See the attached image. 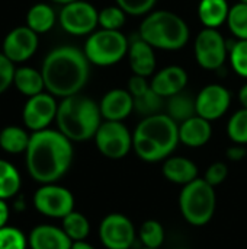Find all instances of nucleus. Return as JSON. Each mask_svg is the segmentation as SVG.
Segmentation results:
<instances>
[{
  "label": "nucleus",
  "mask_w": 247,
  "mask_h": 249,
  "mask_svg": "<svg viewBox=\"0 0 247 249\" xmlns=\"http://www.w3.org/2000/svg\"><path fill=\"white\" fill-rule=\"evenodd\" d=\"M26 155L29 175L39 184H55L73 162V144L58 130H41L31 134Z\"/></svg>",
  "instance_id": "nucleus-1"
},
{
  "label": "nucleus",
  "mask_w": 247,
  "mask_h": 249,
  "mask_svg": "<svg viewBox=\"0 0 247 249\" xmlns=\"http://www.w3.org/2000/svg\"><path fill=\"white\" fill-rule=\"evenodd\" d=\"M41 73L48 93L64 99L77 95L87 83L89 60L82 50L61 45L47 54Z\"/></svg>",
  "instance_id": "nucleus-2"
},
{
  "label": "nucleus",
  "mask_w": 247,
  "mask_h": 249,
  "mask_svg": "<svg viewBox=\"0 0 247 249\" xmlns=\"http://www.w3.org/2000/svg\"><path fill=\"white\" fill-rule=\"evenodd\" d=\"M179 143V124L167 114L143 118L132 133V150L144 162L166 160Z\"/></svg>",
  "instance_id": "nucleus-3"
},
{
  "label": "nucleus",
  "mask_w": 247,
  "mask_h": 249,
  "mask_svg": "<svg viewBox=\"0 0 247 249\" xmlns=\"http://www.w3.org/2000/svg\"><path fill=\"white\" fill-rule=\"evenodd\" d=\"M55 121L58 131L70 142H86L95 137L102 124V114L99 104L77 93L58 104Z\"/></svg>",
  "instance_id": "nucleus-4"
},
{
  "label": "nucleus",
  "mask_w": 247,
  "mask_h": 249,
  "mask_svg": "<svg viewBox=\"0 0 247 249\" xmlns=\"http://www.w3.org/2000/svg\"><path fill=\"white\" fill-rule=\"evenodd\" d=\"M138 35L153 48L176 51L186 45L189 28L179 15L170 10H156L141 22Z\"/></svg>",
  "instance_id": "nucleus-5"
},
{
  "label": "nucleus",
  "mask_w": 247,
  "mask_h": 249,
  "mask_svg": "<svg viewBox=\"0 0 247 249\" xmlns=\"http://www.w3.org/2000/svg\"><path fill=\"white\" fill-rule=\"evenodd\" d=\"M217 207V196L214 187L204 178H197L188 185L182 187L179 194V209L183 219L192 226L207 225Z\"/></svg>",
  "instance_id": "nucleus-6"
},
{
  "label": "nucleus",
  "mask_w": 247,
  "mask_h": 249,
  "mask_svg": "<svg viewBox=\"0 0 247 249\" xmlns=\"http://www.w3.org/2000/svg\"><path fill=\"white\" fill-rule=\"evenodd\" d=\"M128 38L121 31L100 29L89 35L83 53L89 63L106 67L121 61L128 54Z\"/></svg>",
  "instance_id": "nucleus-7"
},
{
  "label": "nucleus",
  "mask_w": 247,
  "mask_h": 249,
  "mask_svg": "<svg viewBox=\"0 0 247 249\" xmlns=\"http://www.w3.org/2000/svg\"><path fill=\"white\" fill-rule=\"evenodd\" d=\"M98 150L108 159H124L132 150V133L122 121H102L95 134Z\"/></svg>",
  "instance_id": "nucleus-8"
},
{
  "label": "nucleus",
  "mask_w": 247,
  "mask_h": 249,
  "mask_svg": "<svg viewBox=\"0 0 247 249\" xmlns=\"http://www.w3.org/2000/svg\"><path fill=\"white\" fill-rule=\"evenodd\" d=\"M194 53L197 63L205 70H218L229 57V47L224 36L211 28H204L195 39Z\"/></svg>",
  "instance_id": "nucleus-9"
},
{
  "label": "nucleus",
  "mask_w": 247,
  "mask_h": 249,
  "mask_svg": "<svg viewBox=\"0 0 247 249\" xmlns=\"http://www.w3.org/2000/svg\"><path fill=\"white\" fill-rule=\"evenodd\" d=\"M35 209L52 219H64L74 210V197L71 191L57 184H44L33 194Z\"/></svg>",
  "instance_id": "nucleus-10"
},
{
  "label": "nucleus",
  "mask_w": 247,
  "mask_h": 249,
  "mask_svg": "<svg viewBox=\"0 0 247 249\" xmlns=\"http://www.w3.org/2000/svg\"><path fill=\"white\" fill-rule=\"evenodd\" d=\"M60 25L71 35H90L99 25V12L87 1L76 0L60 10Z\"/></svg>",
  "instance_id": "nucleus-11"
},
{
  "label": "nucleus",
  "mask_w": 247,
  "mask_h": 249,
  "mask_svg": "<svg viewBox=\"0 0 247 249\" xmlns=\"http://www.w3.org/2000/svg\"><path fill=\"white\" fill-rule=\"evenodd\" d=\"M99 238L106 249H130L135 241V228L125 214L111 213L100 222Z\"/></svg>",
  "instance_id": "nucleus-12"
},
{
  "label": "nucleus",
  "mask_w": 247,
  "mask_h": 249,
  "mask_svg": "<svg viewBox=\"0 0 247 249\" xmlns=\"http://www.w3.org/2000/svg\"><path fill=\"white\" fill-rule=\"evenodd\" d=\"M58 111V104L51 93H39L31 96L23 107V123L25 125L35 131L47 130V127L55 120Z\"/></svg>",
  "instance_id": "nucleus-13"
},
{
  "label": "nucleus",
  "mask_w": 247,
  "mask_h": 249,
  "mask_svg": "<svg viewBox=\"0 0 247 249\" xmlns=\"http://www.w3.org/2000/svg\"><path fill=\"white\" fill-rule=\"evenodd\" d=\"M197 102V115L211 121L221 118L230 108L231 95L227 88L218 83L207 85L201 89L198 96L195 98Z\"/></svg>",
  "instance_id": "nucleus-14"
},
{
  "label": "nucleus",
  "mask_w": 247,
  "mask_h": 249,
  "mask_svg": "<svg viewBox=\"0 0 247 249\" xmlns=\"http://www.w3.org/2000/svg\"><path fill=\"white\" fill-rule=\"evenodd\" d=\"M38 48V34L31 28L17 26L3 39V54L12 63H23L31 58Z\"/></svg>",
  "instance_id": "nucleus-15"
},
{
  "label": "nucleus",
  "mask_w": 247,
  "mask_h": 249,
  "mask_svg": "<svg viewBox=\"0 0 247 249\" xmlns=\"http://www.w3.org/2000/svg\"><path fill=\"white\" fill-rule=\"evenodd\" d=\"M105 121H124L134 111V98L128 89H112L99 102Z\"/></svg>",
  "instance_id": "nucleus-16"
},
{
  "label": "nucleus",
  "mask_w": 247,
  "mask_h": 249,
  "mask_svg": "<svg viewBox=\"0 0 247 249\" xmlns=\"http://www.w3.org/2000/svg\"><path fill=\"white\" fill-rule=\"evenodd\" d=\"M150 85L151 89L163 99L170 98L183 92L188 85V73L181 66H167L153 76Z\"/></svg>",
  "instance_id": "nucleus-17"
},
{
  "label": "nucleus",
  "mask_w": 247,
  "mask_h": 249,
  "mask_svg": "<svg viewBox=\"0 0 247 249\" xmlns=\"http://www.w3.org/2000/svg\"><path fill=\"white\" fill-rule=\"evenodd\" d=\"M31 249H71L73 241L63 228L52 225H39L32 229L28 238Z\"/></svg>",
  "instance_id": "nucleus-18"
},
{
  "label": "nucleus",
  "mask_w": 247,
  "mask_h": 249,
  "mask_svg": "<svg viewBox=\"0 0 247 249\" xmlns=\"http://www.w3.org/2000/svg\"><path fill=\"white\" fill-rule=\"evenodd\" d=\"M128 60L134 74L141 77H148L156 70V55L154 48L147 44L144 39L135 38L130 42L128 50Z\"/></svg>",
  "instance_id": "nucleus-19"
},
{
  "label": "nucleus",
  "mask_w": 247,
  "mask_h": 249,
  "mask_svg": "<svg viewBox=\"0 0 247 249\" xmlns=\"http://www.w3.org/2000/svg\"><path fill=\"white\" fill-rule=\"evenodd\" d=\"M211 136V123L199 115H195L179 124V142L188 147H202L210 142Z\"/></svg>",
  "instance_id": "nucleus-20"
},
{
  "label": "nucleus",
  "mask_w": 247,
  "mask_h": 249,
  "mask_svg": "<svg viewBox=\"0 0 247 249\" xmlns=\"http://www.w3.org/2000/svg\"><path fill=\"white\" fill-rule=\"evenodd\" d=\"M162 172L169 182L182 187L198 178V166L191 159L183 156H169L163 160Z\"/></svg>",
  "instance_id": "nucleus-21"
},
{
  "label": "nucleus",
  "mask_w": 247,
  "mask_h": 249,
  "mask_svg": "<svg viewBox=\"0 0 247 249\" xmlns=\"http://www.w3.org/2000/svg\"><path fill=\"white\" fill-rule=\"evenodd\" d=\"M230 6L227 0H201L198 4V16L205 28L217 29L227 22Z\"/></svg>",
  "instance_id": "nucleus-22"
},
{
  "label": "nucleus",
  "mask_w": 247,
  "mask_h": 249,
  "mask_svg": "<svg viewBox=\"0 0 247 249\" xmlns=\"http://www.w3.org/2000/svg\"><path fill=\"white\" fill-rule=\"evenodd\" d=\"M13 85L16 86V89L20 93H23L28 98L39 95L45 89L42 73L36 69H32V67L16 69L15 77H13Z\"/></svg>",
  "instance_id": "nucleus-23"
},
{
  "label": "nucleus",
  "mask_w": 247,
  "mask_h": 249,
  "mask_svg": "<svg viewBox=\"0 0 247 249\" xmlns=\"http://www.w3.org/2000/svg\"><path fill=\"white\" fill-rule=\"evenodd\" d=\"M55 12L47 3L33 4L26 13V26L36 34H45L55 25Z\"/></svg>",
  "instance_id": "nucleus-24"
},
{
  "label": "nucleus",
  "mask_w": 247,
  "mask_h": 249,
  "mask_svg": "<svg viewBox=\"0 0 247 249\" xmlns=\"http://www.w3.org/2000/svg\"><path fill=\"white\" fill-rule=\"evenodd\" d=\"M166 109H167V115L173 121L181 124L197 115V102L195 98H192L191 95L181 92L178 95L167 98Z\"/></svg>",
  "instance_id": "nucleus-25"
},
{
  "label": "nucleus",
  "mask_w": 247,
  "mask_h": 249,
  "mask_svg": "<svg viewBox=\"0 0 247 249\" xmlns=\"http://www.w3.org/2000/svg\"><path fill=\"white\" fill-rule=\"evenodd\" d=\"M31 136L20 127L9 125L0 131V147L12 155L26 152Z\"/></svg>",
  "instance_id": "nucleus-26"
},
{
  "label": "nucleus",
  "mask_w": 247,
  "mask_h": 249,
  "mask_svg": "<svg viewBox=\"0 0 247 249\" xmlns=\"http://www.w3.org/2000/svg\"><path fill=\"white\" fill-rule=\"evenodd\" d=\"M61 220H63V231L73 242L86 241L90 232V223L84 214L73 210L70 214H67Z\"/></svg>",
  "instance_id": "nucleus-27"
},
{
  "label": "nucleus",
  "mask_w": 247,
  "mask_h": 249,
  "mask_svg": "<svg viewBox=\"0 0 247 249\" xmlns=\"http://www.w3.org/2000/svg\"><path fill=\"white\" fill-rule=\"evenodd\" d=\"M19 188L20 175L17 169L12 163L0 159V200H6L16 196Z\"/></svg>",
  "instance_id": "nucleus-28"
},
{
  "label": "nucleus",
  "mask_w": 247,
  "mask_h": 249,
  "mask_svg": "<svg viewBox=\"0 0 247 249\" xmlns=\"http://www.w3.org/2000/svg\"><path fill=\"white\" fill-rule=\"evenodd\" d=\"M163 104H165V99L151 89V85H150V89H147L144 93L134 96V111L143 115V118L162 114Z\"/></svg>",
  "instance_id": "nucleus-29"
},
{
  "label": "nucleus",
  "mask_w": 247,
  "mask_h": 249,
  "mask_svg": "<svg viewBox=\"0 0 247 249\" xmlns=\"http://www.w3.org/2000/svg\"><path fill=\"white\" fill-rule=\"evenodd\" d=\"M138 236L144 248L159 249L165 242V229L157 220H146L140 228Z\"/></svg>",
  "instance_id": "nucleus-30"
},
{
  "label": "nucleus",
  "mask_w": 247,
  "mask_h": 249,
  "mask_svg": "<svg viewBox=\"0 0 247 249\" xmlns=\"http://www.w3.org/2000/svg\"><path fill=\"white\" fill-rule=\"evenodd\" d=\"M229 139L234 144H247V109L242 108L236 111L227 123Z\"/></svg>",
  "instance_id": "nucleus-31"
},
{
  "label": "nucleus",
  "mask_w": 247,
  "mask_h": 249,
  "mask_svg": "<svg viewBox=\"0 0 247 249\" xmlns=\"http://www.w3.org/2000/svg\"><path fill=\"white\" fill-rule=\"evenodd\" d=\"M227 25L236 38L247 41V3L239 1L230 7Z\"/></svg>",
  "instance_id": "nucleus-32"
},
{
  "label": "nucleus",
  "mask_w": 247,
  "mask_h": 249,
  "mask_svg": "<svg viewBox=\"0 0 247 249\" xmlns=\"http://www.w3.org/2000/svg\"><path fill=\"white\" fill-rule=\"evenodd\" d=\"M127 19V13L119 6H108L99 12V25L102 29L119 31Z\"/></svg>",
  "instance_id": "nucleus-33"
},
{
  "label": "nucleus",
  "mask_w": 247,
  "mask_h": 249,
  "mask_svg": "<svg viewBox=\"0 0 247 249\" xmlns=\"http://www.w3.org/2000/svg\"><path fill=\"white\" fill-rule=\"evenodd\" d=\"M229 58L234 71L247 79V41L239 39L229 47Z\"/></svg>",
  "instance_id": "nucleus-34"
},
{
  "label": "nucleus",
  "mask_w": 247,
  "mask_h": 249,
  "mask_svg": "<svg viewBox=\"0 0 247 249\" xmlns=\"http://www.w3.org/2000/svg\"><path fill=\"white\" fill-rule=\"evenodd\" d=\"M26 236L16 228L4 226L0 228V249H26Z\"/></svg>",
  "instance_id": "nucleus-35"
},
{
  "label": "nucleus",
  "mask_w": 247,
  "mask_h": 249,
  "mask_svg": "<svg viewBox=\"0 0 247 249\" xmlns=\"http://www.w3.org/2000/svg\"><path fill=\"white\" fill-rule=\"evenodd\" d=\"M116 6H119L127 15L132 16H141L150 13V10L154 7L157 0H115Z\"/></svg>",
  "instance_id": "nucleus-36"
},
{
  "label": "nucleus",
  "mask_w": 247,
  "mask_h": 249,
  "mask_svg": "<svg viewBox=\"0 0 247 249\" xmlns=\"http://www.w3.org/2000/svg\"><path fill=\"white\" fill-rule=\"evenodd\" d=\"M229 177V168L226 163L223 162H214L211 163L207 171H205V175H204V179L213 185V187H217L220 184H223Z\"/></svg>",
  "instance_id": "nucleus-37"
},
{
  "label": "nucleus",
  "mask_w": 247,
  "mask_h": 249,
  "mask_svg": "<svg viewBox=\"0 0 247 249\" xmlns=\"http://www.w3.org/2000/svg\"><path fill=\"white\" fill-rule=\"evenodd\" d=\"M15 71L16 69L13 63L3 53H0V93H3L13 83Z\"/></svg>",
  "instance_id": "nucleus-38"
},
{
  "label": "nucleus",
  "mask_w": 247,
  "mask_h": 249,
  "mask_svg": "<svg viewBox=\"0 0 247 249\" xmlns=\"http://www.w3.org/2000/svg\"><path fill=\"white\" fill-rule=\"evenodd\" d=\"M147 89H150V83L147 82V77H141V76H137V74H132L130 77V80H128V90L132 95V98L144 93Z\"/></svg>",
  "instance_id": "nucleus-39"
},
{
  "label": "nucleus",
  "mask_w": 247,
  "mask_h": 249,
  "mask_svg": "<svg viewBox=\"0 0 247 249\" xmlns=\"http://www.w3.org/2000/svg\"><path fill=\"white\" fill-rule=\"evenodd\" d=\"M247 150L242 144H233L231 147L227 149V158L233 162H240L246 158Z\"/></svg>",
  "instance_id": "nucleus-40"
},
{
  "label": "nucleus",
  "mask_w": 247,
  "mask_h": 249,
  "mask_svg": "<svg viewBox=\"0 0 247 249\" xmlns=\"http://www.w3.org/2000/svg\"><path fill=\"white\" fill-rule=\"evenodd\" d=\"M9 220V206L4 200H0V228H4Z\"/></svg>",
  "instance_id": "nucleus-41"
},
{
  "label": "nucleus",
  "mask_w": 247,
  "mask_h": 249,
  "mask_svg": "<svg viewBox=\"0 0 247 249\" xmlns=\"http://www.w3.org/2000/svg\"><path fill=\"white\" fill-rule=\"evenodd\" d=\"M239 101H240L242 107L247 109V83L242 86V89H240V92H239Z\"/></svg>",
  "instance_id": "nucleus-42"
},
{
  "label": "nucleus",
  "mask_w": 247,
  "mask_h": 249,
  "mask_svg": "<svg viewBox=\"0 0 247 249\" xmlns=\"http://www.w3.org/2000/svg\"><path fill=\"white\" fill-rule=\"evenodd\" d=\"M71 249H95L90 244H87L86 241H80V242H73Z\"/></svg>",
  "instance_id": "nucleus-43"
},
{
  "label": "nucleus",
  "mask_w": 247,
  "mask_h": 249,
  "mask_svg": "<svg viewBox=\"0 0 247 249\" xmlns=\"http://www.w3.org/2000/svg\"><path fill=\"white\" fill-rule=\"evenodd\" d=\"M51 1H54V3H58V4H63V6H66V4H70V3H73V1H76V0H51Z\"/></svg>",
  "instance_id": "nucleus-44"
},
{
  "label": "nucleus",
  "mask_w": 247,
  "mask_h": 249,
  "mask_svg": "<svg viewBox=\"0 0 247 249\" xmlns=\"http://www.w3.org/2000/svg\"><path fill=\"white\" fill-rule=\"evenodd\" d=\"M240 1H242V3H247V0H240Z\"/></svg>",
  "instance_id": "nucleus-45"
},
{
  "label": "nucleus",
  "mask_w": 247,
  "mask_h": 249,
  "mask_svg": "<svg viewBox=\"0 0 247 249\" xmlns=\"http://www.w3.org/2000/svg\"><path fill=\"white\" fill-rule=\"evenodd\" d=\"M143 249H150V248H143Z\"/></svg>",
  "instance_id": "nucleus-46"
},
{
  "label": "nucleus",
  "mask_w": 247,
  "mask_h": 249,
  "mask_svg": "<svg viewBox=\"0 0 247 249\" xmlns=\"http://www.w3.org/2000/svg\"><path fill=\"white\" fill-rule=\"evenodd\" d=\"M181 249H183V248H181Z\"/></svg>",
  "instance_id": "nucleus-47"
}]
</instances>
